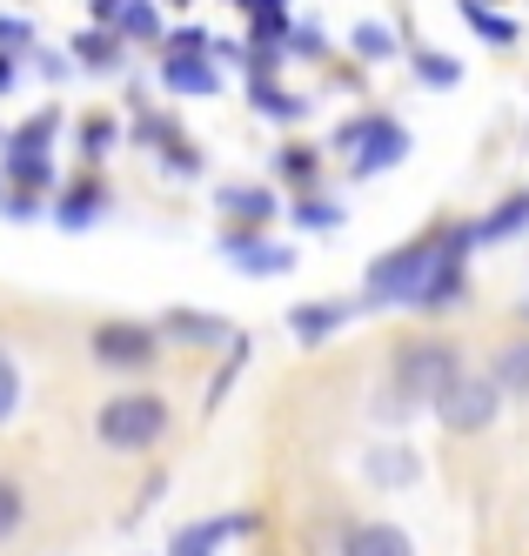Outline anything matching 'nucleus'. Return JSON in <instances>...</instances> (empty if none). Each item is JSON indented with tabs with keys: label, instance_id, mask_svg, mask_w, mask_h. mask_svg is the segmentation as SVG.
Returning a JSON list of instances; mask_svg holds the SVG:
<instances>
[{
	"label": "nucleus",
	"instance_id": "11",
	"mask_svg": "<svg viewBox=\"0 0 529 556\" xmlns=\"http://www.w3.org/2000/svg\"><path fill=\"white\" fill-rule=\"evenodd\" d=\"M108 208H114V194H108L95 175H80L74 188H61V202H48V215H54L61 228H95Z\"/></svg>",
	"mask_w": 529,
	"mask_h": 556
},
{
	"label": "nucleus",
	"instance_id": "32",
	"mask_svg": "<svg viewBox=\"0 0 529 556\" xmlns=\"http://www.w3.org/2000/svg\"><path fill=\"white\" fill-rule=\"evenodd\" d=\"M161 48H181V54H209V48H215V34H209V27H194V21H175L168 34H161Z\"/></svg>",
	"mask_w": 529,
	"mask_h": 556
},
{
	"label": "nucleus",
	"instance_id": "28",
	"mask_svg": "<svg viewBox=\"0 0 529 556\" xmlns=\"http://www.w3.org/2000/svg\"><path fill=\"white\" fill-rule=\"evenodd\" d=\"M322 61V54H329V41H322V27L315 21H289V41H281V61Z\"/></svg>",
	"mask_w": 529,
	"mask_h": 556
},
{
	"label": "nucleus",
	"instance_id": "40",
	"mask_svg": "<svg viewBox=\"0 0 529 556\" xmlns=\"http://www.w3.org/2000/svg\"><path fill=\"white\" fill-rule=\"evenodd\" d=\"M0 188H8V181H0Z\"/></svg>",
	"mask_w": 529,
	"mask_h": 556
},
{
	"label": "nucleus",
	"instance_id": "7",
	"mask_svg": "<svg viewBox=\"0 0 529 556\" xmlns=\"http://www.w3.org/2000/svg\"><path fill=\"white\" fill-rule=\"evenodd\" d=\"M222 262L228 268H241V275H255V282H268V275H289L295 268V249H281V242H268V228H228L222 222Z\"/></svg>",
	"mask_w": 529,
	"mask_h": 556
},
{
	"label": "nucleus",
	"instance_id": "36",
	"mask_svg": "<svg viewBox=\"0 0 529 556\" xmlns=\"http://www.w3.org/2000/svg\"><path fill=\"white\" fill-rule=\"evenodd\" d=\"M14 88H21V54L0 48V94H14Z\"/></svg>",
	"mask_w": 529,
	"mask_h": 556
},
{
	"label": "nucleus",
	"instance_id": "19",
	"mask_svg": "<svg viewBox=\"0 0 529 556\" xmlns=\"http://www.w3.org/2000/svg\"><path fill=\"white\" fill-rule=\"evenodd\" d=\"M476 228V242H509V235H522L529 228V194H509L503 208H490L482 222H469Z\"/></svg>",
	"mask_w": 529,
	"mask_h": 556
},
{
	"label": "nucleus",
	"instance_id": "21",
	"mask_svg": "<svg viewBox=\"0 0 529 556\" xmlns=\"http://www.w3.org/2000/svg\"><path fill=\"white\" fill-rule=\"evenodd\" d=\"M463 21H469V27H476V34H482L490 48H509L516 34H522L509 14H496V8H490V0H463Z\"/></svg>",
	"mask_w": 529,
	"mask_h": 556
},
{
	"label": "nucleus",
	"instance_id": "14",
	"mask_svg": "<svg viewBox=\"0 0 529 556\" xmlns=\"http://www.w3.org/2000/svg\"><path fill=\"white\" fill-rule=\"evenodd\" d=\"M342 556H416V543L395 523H349L342 530Z\"/></svg>",
	"mask_w": 529,
	"mask_h": 556
},
{
	"label": "nucleus",
	"instance_id": "31",
	"mask_svg": "<svg viewBox=\"0 0 529 556\" xmlns=\"http://www.w3.org/2000/svg\"><path fill=\"white\" fill-rule=\"evenodd\" d=\"M27 61H34V74H40V81H54V88H61L67 74H74V54H61V48H40V41L27 48Z\"/></svg>",
	"mask_w": 529,
	"mask_h": 556
},
{
	"label": "nucleus",
	"instance_id": "2",
	"mask_svg": "<svg viewBox=\"0 0 529 556\" xmlns=\"http://www.w3.org/2000/svg\"><path fill=\"white\" fill-rule=\"evenodd\" d=\"M168 395H154V389H128V395H108V403L95 409V443L114 450V456H141L154 450L161 435H168Z\"/></svg>",
	"mask_w": 529,
	"mask_h": 556
},
{
	"label": "nucleus",
	"instance_id": "25",
	"mask_svg": "<svg viewBox=\"0 0 529 556\" xmlns=\"http://www.w3.org/2000/svg\"><path fill=\"white\" fill-rule=\"evenodd\" d=\"M416 81H423V88H456V81H463V61L436 54V48H416Z\"/></svg>",
	"mask_w": 529,
	"mask_h": 556
},
{
	"label": "nucleus",
	"instance_id": "38",
	"mask_svg": "<svg viewBox=\"0 0 529 556\" xmlns=\"http://www.w3.org/2000/svg\"><path fill=\"white\" fill-rule=\"evenodd\" d=\"M114 8H128V0H95V21L108 27V21H114Z\"/></svg>",
	"mask_w": 529,
	"mask_h": 556
},
{
	"label": "nucleus",
	"instance_id": "5",
	"mask_svg": "<svg viewBox=\"0 0 529 556\" xmlns=\"http://www.w3.org/2000/svg\"><path fill=\"white\" fill-rule=\"evenodd\" d=\"M429 409H436V422L450 429V435H482V429L496 422V409H503V389L490 376H456Z\"/></svg>",
	"mask_w": 529,
	"mask_h": 556
},
{
	"label": "nucleus",
	"instance_id": "8",
	"mask_svg": "<svg viewBox=\"0 0 529 556\" xmlns=\"http://www.w3.org/2000/svg\"><path fill=\"white\" fill-rule=\"evenodd\" d=\"M215 215L228 228H275L281 202H275V188H255V181H222L215 188Z\"/></svg>",
	"mask_w": 529,
	"mask_h": 556
},
{
	"label": "nucleus",
	"instance_id": "12",
	"mask_svg": "<svg viewBox=\"0 0 529 556\" xmlns=\"http://www.w3.org/2000/svg\"><path fill=\"white\" fill-rule=\"evenodd\" d=\"M67 54H74V67H88V74H121V67H128V41H121L114 27H101V21L80 27Z\"/></svg>",
	"mask_w": 529,
	"mask_h": 556
},
{
	"label": "nucleus",
	"instance_id": "26",
	"mask_svg": "<svg viewBox=\"0 0 529 556\" xmlns=\"http://www.w3.org/2000/svg\"><path fill=\"white\" fill-rule=\"evenodd\" d=\"M27 523V490L14 483V476H0V543H14Z\"/></svg>",
	"mask_w": 529,
	"mask_h": 556
},
{
	"label": "nucleus",
	"instance_id": "15",
	"mask_svg": "<svg viewBox=\"0 0 529 556\" xmlns=\"http://www.w3.org/2000/svg\"><path fill=\"white\" fill-rule=\"evenodd\" d=\"M241 530H255V516H209V523H194V530H181L175 543H168V556H215L228 536H241Z\"/></svg>",
	"mask_w": 529,
	"mask_h": 556
},
{
	"label": "nucleus",
	"instance_id": "18",
	"mask_svg": "<svg viewBox=\"0 0 529 556\" xmlns=\"http://www.w3.org/2000/svg\"><path fill=\"white\" fill-rule=\"evenodd\" d=\"M490 382L503 395H529V336H516V342H503L490 355Z\"/></svg>",
	"mask_w": 529,
	"mask_h": 556
},
{
	"label": "nucleus",
	"instance_id": "34",
	"mask_svg": "<svg viewBox=\"0 0 529 556\" xmlns=\"http://www.w3.org/2000/svg\"><path fill=\"white\" fill-rule=\"evenodd\" d=\"M0 48H8V54H27V48H34V21H27V14H0Z\"/></svg>",
	"mask_w": 529,
	"mask_h": 556
},
{
	"label": "nucleus",
	"instance_id": "10",
	"mask_svg": "<svg viewBox=\"0 0 529 556\" xmlns=\"http://www.w3.org/2000/svg\"><path fill=\"white\" fill-rule=\"evenodd\" d=\"M154 329H161V342H181V349H222V342H235V329L222 323V315H201V308H168Z\"/></svg>",
	"mask_w": 529,
	"mask_h": 556
},
{
	"label": "nucleus",
	"instance_id": "20",
	"mask_svg": "<svg viewBox=\"0 0 529 556\" xmlns=\"http://www.w3.org/2000/svg\"><path fill=\"white\" fill-rule=\"evenodd\" d=\"M121 41H161V14H154V0H128V8H114V21H108Z\"/></svg>",
	"mask_w": 529,
	"mask_h": 556
},
{
	"label": "nucleus",
	"instance_id": "23",
	"mask_svg": "<svg viewBox=\"0 0 529 556\" xmlns=\"http://www.w3.org/2000/svg\"><path fill=\"white\" fill-rule=\"evenodd\" d=\"M349 48H355V61H395V27H382V21H362L355 34H349Z\"/></svg>",
	"mask_w": 529,
	"mask_h": 556
},
{
	"label": "nucleus",
	"instance_id": "41",
	"mask_svg": "<svg viewBox=\"0 0 529 556\" xmlns=\"http://www.w3.org/2000/svg\"><path fill=\"white\" fill-rule=\"evenodd\" d=\"M490 8H496V0H490Z\"/></svg>",
	"mask_w": 529,
	"mask_h": 556
},
{
	"label": "nucleus",
	"instance_id": "13",
	"mask_svg": "<svg viewBox=\"0 0 529 556\" xmlns=\"http://www.w3.org/2000/svg\"><path fill=\"white\" fill-rule=\"evenodd\" d=\"M249 108L262 114V122H281V128L308 114L302 94H281V88H275V74H268V67H249Z\"/></svg>",
	"mask_w": 529,
	"mask_h": 556
},
{
	"label": "nucleus",
	"instance_id": "1",
	"mask_svg": "<svg viewBox=\"0 0 529 556\" xmlns=\"http://www.w3.org/2000/svg\"><path fill=\"white\" fill-rule=\"evenodd\" d=\"M463 376V349L456 342H402L389 363V409L382 416H410L416 403H436L442 389Z\"/></svg>",
	"mask_w": 529,
	"mask_h": 556
},
{
	"label": "nucleus",
	"instance_id": "37",
	"mask_svg": "<svg viewBox=\"0 0 529 556\" xmlns=\"http://www.w3.org/2000/svg\"><path fill=\"white\" fill-rule=\"evenodd\" d=\"M228 8H241V14H268V8H289V0H228Z\"/></svg>",
	"mask_w": 529,
	"mask_h": 556
},
{
	"label": "nucleus",
	"instance_id": "33",
	"mask_svg": "<svg viewBox=\"0 0 529 556\" xmlns=\"http://www.w3.org/2000/svg\"><path fill=\"white\" fill-rule=\"evenodd\" d=\"M0 208H8L14 222H40V215H48V202H40V194H34V188H14V194H8V188H0Z\"/></svg>",
	"mask_w": 529,
	"mask_h": 556
},
{
	"label": "nucleus",
	"instance_id": "3",
	"mask_svg": "<svg viewBox=\"0 0 529 556\" xmlns=\"http://www.w3.org/2000/svg\"><path fill=\"white\" fill-rule=\"evenodd\" d=\"M329 148L349 162L355 181H369V175H389L395 162H410V128H402L395 114H355V122L336 128Z\"/></svg>",
	"mask_w": 529,
	"mask_h": 556
},
{
	"label": "nucleus",
	"instance_id": "16",
	"mask_svg": "<svg viewBox=\"0 0 529 556\" xmlns=\"http://www.w3.org/2000/svg\"><path fill=\"white\" fill-rule=\"evenodd\" d=\"M349 308H362V302H295L289 308V329H295V342H329L349 323Z\"/></svg>",
	"mask_w": 529,
	"mask_h": 556
},
{
	"label": "nucleus",
	"instance_id": "6",
	"mask_svg": "<svg viewBox=\"0 0 529 556\" xmlns=\"http://www.w3.org/2000/svg\"><path fill=\"white\" fill-rule=\"evenodd\" d=\"M88 349H95L101 369H128V376H141V369L161 363V329H154V323H128V315H114V323L95 329Z\"/></svg>",
	"mask_w": 529,
	"mask_h": 556
},
{
	"label": "nucleus",
	"instance_id": "4",
	"mask_svg": "<svg viewBox=\"0 0 529 556\" xmlns=\"http://www.w3.org/2000/svg\"><path fill=\"white\" fill-rule=\"evenodd\" d=\"M429 262H436V235L376 255L369 275H362V308H416V295L429 282Z\"/></svg>",
	"mask_w": 529,
	"mask_h": 556
},
{
	"label": "nucleus",
	"instance_id": "39",
	"mask_svg": "<svg viewBox=\"0 0 529 556\" xmlns=\"http://www.w3.org/2000/svg\"><path fill=\"white\" fill-rule=\"evenodd\" d=\"M168 8H194V0H168Z\"/></svg>",
	"mask_w": 529,
	"mask_h": 556
},
{
	"label": "nucleus",
	"instance_id": "29",
	"mask_svg": "<svg viewBox=\"0 0 529 556\" xmlns=\"http://www.w3.org/2000/svg\"><path fill=\"white\" fill-rule=\"evenodd\" d=\"M14 416H21V363H14V349H0V429Z\"/></svg>",
	"mask_w": 529,
	"mask_h": 556
},
{
	"label": "nucleus",
	"instance_id": "22",
	"mask_svg": "<svg viewBox=\"0 0 529 556\" xmlns=\"http://www.w3.org/2000/svg\"><path fill=\"white\" fill-rule=\"evenodd\" d=\"M114 141H121V122H114V114H88V122H80V162H108Z\"/></svg>",
	"mask_w": 529,
	"mask_h": 556
},
{
	"label": "nucleus",
	"instance_id": "30",
	"mask_svg": "<svg viewBox=\"0 0 529 556\" xmlns=\"http://www.w3.org/2000/svg\"><path fill=\"white\" fill-rule=\"evenodd\" d=\"M54 135H61V108H40L34 122H21L8 141H27V148H54Z\"/></svg>",
	"mask_w": 529,
	"mask_h": 556
},
{
	"label": "nucleus",
	"instance_id": "35",
	"mask_svg": "<svg viewBox=\"0 0 529 556\" xmlns=\"http://www.w3.org/2000/svg\"><path fill=\"white\" fill-rule=\"evenodd\" d=\"M295 222L302 228H342V208L336 202H295Z\"/></svg>",
	"mask_w": 529,
	"mask_h": 556
},
{
	"label": "nucleus",
	"instance_id": "27",
	"mask_svg": "<svg viewBox=\"0 0 529 556\" xmlns=\"http://www.w3.org/2000/svg\"><path fill=\"white\" fill-rule=\"evenodd\" d=\"M154 154H161V168L181 175V181H194V175H201V148H188V135H168Z\"/></svg>",
	"mask_w": 529,
	"mask_h": 556
},
{
	"label": "nucleus",
	"instance_id": "17",
	"mask_svg": "<svg viewBox=\"0 0 529 556\" xmlns=\"http://www.w3.org/2000/svg\"><path fill=\"white\" fill-rule=\"evenodd\" d=\"M8 188H34V194H48V188H54V162H48V148L8 141Z\"/></svg>",
	"mask_w": 529,
	"mask_h": 556
},
{
	"label": "nucleus",
	"instance_id": "24",
	"mask_svg": "<svg viewBox=\"0 0 529 556\" xmlns=\"http://www.w3.org/2000/svg\"><path fill=\"white\" fill-rule=\"evenodd\" d=\"M315 168H322V154H315V148H302V141H289V148H281V154H275V175H281V181H289V188H302V194H308V181H315Z\"/></svg>",
	"mask_w": 529,
	"mask_h": 556
},
{
	"label": "nucleus",
	"instance_id": "9",
	"mask_svg": "<svg viewBox=\"0 0 529 556\" xmlns=\"http://www.w3.org/2000/svg\"><path fill=\"white\" fill-rule=\"evenodd\" d=\"M168 94H215L222 88V61L215 54H181V48H161V74H154Z\"/></svg>",
	"mask_w": 529,
	"mask_h": 556
}]
</instances>
